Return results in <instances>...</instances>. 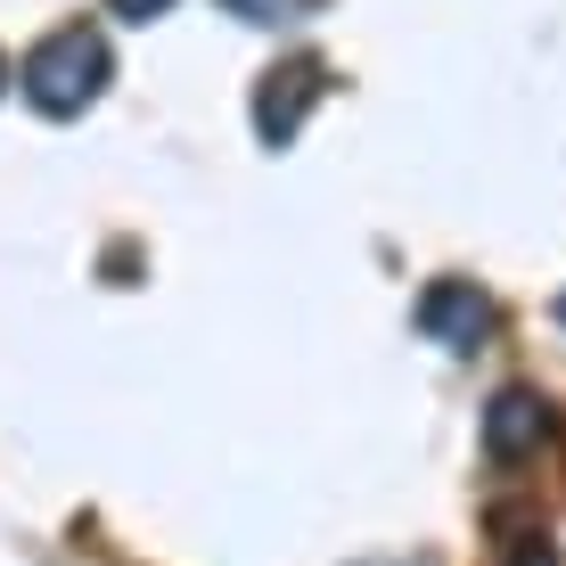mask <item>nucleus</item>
<instances>
[{
    "mask_svg": "<svg viewBox=\"0 0 566 566\" xmlns=\"http://www.w3.org/2000/svg\"><path fill=\"white\" fill-rule=\"evenodd\" d=\"M0 83H9V57H0Z\"/></svg>",
    "mask_w": 566,
    "mask_h": 566,
    "instance_id": "6e6552de",
    "label": "nucleus"
},
{
    "mask_svg": "<svg viewBox=\"0 0 566 566\" xmlns=\"http://www.w3.org/2000/svg\"><path fill=\"white\" fill-rule=\"evenodd\" d=\"M510 566H558V558H551V542H525V551H517Z\"/></svg>",
    "mask_w": 566,
    "mask_h": 566,
    "instance_id": "0eeeda50",
    "label": "nucleus"
},
{
    "mask_svg": "<svg viewBox=\"0 0 566 566\" xmlns=\"http://www.w3.org/2000/svg\"><path fill=\"white\" fill-rule=\"evenodd\" d=\"M222 9L247 25H296V17H312V0H222Z\"/></svg>",
    "mask_w": 566,
    "mask_h": 566,
    "instance_id": "39448f33",
    "label": "nucleus"
},
{
    "mask_svg": "<svg viewBox=\"0 0 566 566\" xmlns=\"http://www.w3.org/2000/svg\"><path fill=\"white\" fill-rule=\"evenodd\" d=\"M419 328H427L436 345H452V354H468V345L493 328V304H484L476 280H436V287L419 296Z\"/></svg>",
    "mask_w": 566,
    "mask_h": 566,
    "instance_id": "f03ea898",
    "label": "nucleus"
},
{
    "mask_svg": "<svg viewBox=\"0 0 566 566\" xmlns=\"http://www.w3.org/2000/svg\"><path fill=\"white\" fill-rule=\"evenodd\" d=\"M312 99H321V66H312V57H296V66H271L263 91H255V132H263L271 148H287Z\"/></svg>",
    "mask_w": 566,
    "mask_h": 566,
    "instance_id": "7ed1b4c3",
    "label": "nucleus"
},
{
    "mask_svg": "<svg viewBox=\"0 0 566 566\" xmlns=\"http://www.w3.org/2000/svg\"><path fill=\"white\" fill-rule=\"evenodd\" d=\"M17 83H25V99L42 115H83L107 91V42L91 25H57L50 42L17 66Z\"/></svg>",
    "mask_w": 566,
    "mask_h": 566,
    "instance_id": "f257e3e1",
    "label": "nucleus"
},
{
    "mask_svg": "<svg viewBox=\"0 0 566 566\" xmlns=\"http://www.w3.org/2000/svg\"><path fill=\"white\" fill-rule=\"evenodd\" d=\"M172 0H107V17H124V25H148V17H165Z\"/></svg>",
    "mask_w": 566,
    "mask_h": 566,
    "instance_id": "423d86ee",
    "label": "nucleus"
},
{
    "mask_svg": "<svg viewBox=\"0 0 566 566\" xmlns=\"http://www.w3.org/2000/svg\"><path fill=\"white\" fill-rule=\"evenodd\" d=\"M542 427H551L542 395L534 386H510V395H493V411H484V452L493 460H525L542 443Z\"/></svg>",
    "mask_w": 566,
    "mask_h": 566,
    "instance_id": "20e7f679",
    "label": "nucleus"
},
{
    "mask_svg": "<svg viewBox=\"0 0 566 566\" xmlns=\"http://www.w3.org/2000/svg\"><path fill=\"white\" fill-rule=\"evenodd\" d=\"M558 321H566V296H558Z\"/></svg>",
    "mask_w": 566,
    "mask_h": 566,
    "instance_id": "1a4fd4ad",
    "label": "nucleus"
}]
</instances>
